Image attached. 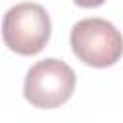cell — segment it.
<instances>
[{
    "label": "cell",
    "mask_w": 123,
    "mask_h": 123,
    "mask_svg": "<svg viewBox=\"0 0 123 123\" xmlns=\"http://www.w3.org/2000/svg\"><path fill=\"white\" fill-rule=\"evenodd\" d=\"M75 90V71L58 58H46L31 65L23 83L25 100L40 110L65 104Z\"/></svg>",
    "instance_id": "3957f363"
},
{
    "label": "cell",
    "mask_w": 123,
    "mask_h": 123,
    "mask_svg": "<svg viewBox=\"0 0 123 123\" xmlns=\"http://www.w3.org/2000/svg\"><path fill=\"white\" fill-rule=\"evenodd\" d=\"M77 6H81V8H98V6H102L106 0H73Z\"/></svg>",
    "instance_id": "277c9868"
},
{
    "label": "cell",
    "mask_w": 123,
    "mask_h": 123,
    "mask_svg": "<svg viewBox=\"0 0 123 123\" xmlns=\"http://www.w3.org/2000/svg\"><path fill=\"white\" fill-rule=\"evenodd\" d=\"M52 23L48 12L37 2L12 6L2 19L4 44L19 56L38 54L50 40Z\"/></svg>",
    "instance_id": "7a4b0ae2"
},
{
    "label": "cell",
    "mask_w": 123,
    "mask_h": 123,
    "mask_svg": "<svg viewBox=\"0 0 123 123\" xmlns=\"http://www.w3.org/2000/svg\"><path fill=\"white\" fill-rule=\"evenodd\" d=\"M69 42L77 60L90 67H110L123 56V35L113 23L102 17L77 21L71 29Z\"/></svg>",
    "instance_id": "6da1fadb"
}]
</instances>
